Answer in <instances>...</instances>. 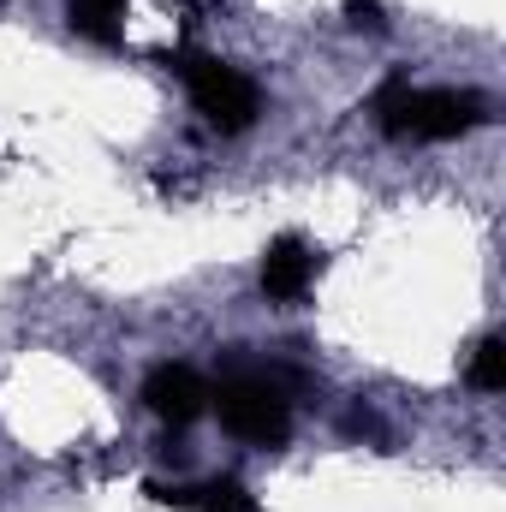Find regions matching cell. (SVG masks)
<instances>
[{"label": "cell", "mask_w": 506, "mask_h": 512, "mask_svg": "<svg viewBox=\"0 0 506 512\" xmlns=\"http://www.w3.org/2000/svg\"><path fill=\"white\" fill-rule=\"evenodd\" d=\"M489 120L477 90H411V72H393L376 90V126L411 143H453Z\"/></svg>", "instance_id": "1"}, {"label": "cell", "mask_w": 506, "mask_h": 512, "mask_svg": "<svg viewBox=\"0 0 506 512\" xmlns=\"http://www.w3.org/2000/svg\"><path fill=\"white\" fill-rule=\"evenodd\" d=\"M209 405L221 411V429L251 447H280L292 435V382L268 364L233 358L227 376L209 387Z\"/></svg>", "instance_id": "2"}, {"label": "cell", "mask_w": 506, "mask_h": 512, "mask_svg": "<svg viewBox=\"0 0 506 512\" xmlns=\"http://www.w3.org/2000/svg\"><path fill=\"white\" fill-rule=\"evenodd\" d=\"M179 78H185V90H191V108H197L215 131L256 126L262 90H256L251 72H239V66H227V60H215V54H185V60H179Z\"/></svg>", "instance_id": "3"}, {"label": "cell", "mask_w": 506, "mask_h": 512, "mask_svg": "<svg viewBox=\"0 0 506 512\" xmlns=\"http://www.w3.org/2000/svg\"><path fill=\"white\" fill-rule=\"evenodd\" d=\"M143 405H149L161 423L185 429V423H197V417L209 411V382H203L191 364H155L149 382H143Z\"/></svg>", "instance_id": "4"}, {"label": "cell", "mask_w": 506, "mask_h": 512, "mask_svg": "<svg viewBox=\"0 0 506 512\" xmlns=\"http://www.w3.org/2000/svg\"><path fill=\"white\" fill-rule=\"evenodd\" d=\"M316 268H322V251H310L298 233H280V239L262 251V292H268L274 304H292V298L310 292Z\"/></svg>", "instance_id": "5"}, {"label": "cell", "mask_w": 506, "mask_h": 512, "mask_svg": "<svg viewBox=\"0 0 506 512\" xmlns=\"http://www.w3.org/2000/svg\"><path fill=\"white\" fill-rule=\"evenodd\" d=\"M149 501L173 512H256V495L239 477H209V483H149Z\"/></svg>", "instance_id": "6"}, {"label": "cell", "mask_w": 506, "mask_h": 512, "mask_svg": "<svg viewBox=\"0 0 506 512\" xmlns=\"http://www.w3.org/2000/svg\"><path fill=\"white\" fill-rule=\"evenodd\" d=\"M66 18L78 36H90L102 48H114L126 36V0H66Z\"/></svg>", "instance_id": "7"}, {"label": "cell", "mask_w": 506, "mask_h": 512, "mask_svg": "<svg viewBox=\"0 0 506 512\" xmlns=\"http://www.w3.org/2000/svg\"><path fill=\"white\" fill-rule=\"evenodd\" d=\"M471 387H477V393H501L506 387V340L501 334H489V340L477 346V358H471Z\"/></svg>", "instance_id": "8"}, {"label": "cell", "mask_w": 506, "mask_h": 512, "mask_svg": "<svg viewBox=\"0 0 506 512\" xmlns=\"http://www.w3.org/2000/svg\"><path fill=\"white\" fill-rule=\"evenodd\" d=\"M340 12H346V24H358V30H387L381 0H340Z\"/></svg>", "instance_id": "9"}]
</instances>
